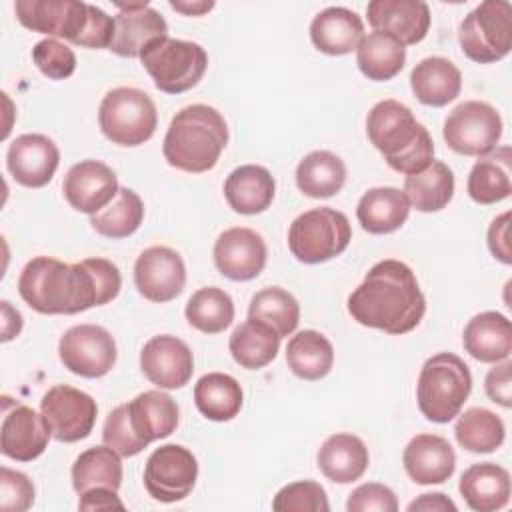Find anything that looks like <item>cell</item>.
Returning a JSON list of instances; mask_svg holds the SVG:
<instances>
[{"instance_id": "1", "label": "cell", "mask_w": 512, "mask_h": 512, "mask_svg": "<svg viewBox=\"0 0 512 512\" xmlns=\"http://www.w3.org/2000/svg\"><path fill=\"white\" fill-rule=\"evenodd\" d=\"M122 288V276L106 258H86L66 264L52 256H36L20 272L18 292L40 314H78L112 302Z\"/></svg>"}, {"instance_id": "2", "label": "cell", "mask_w": 512, "mask_h": 512, "mask_svg": "<svg viewBox=\"0 0 512 512\" xmlns=\"http://www.w3.org/2000/svg\"><path fill=\"white\" fill-rule=\"evenodd\" d=\"M350 316L386 334H406L414 330L426 312V298L412 268L400 260L376 262L362 284L348 296Z\"/></svg>"}, {"instance_id": "3", "label": "cell", "mask_w": 512, "mask_h": 512, "mask_svg": "<svg viewBox=\"0 0 512 512\" xmlns=\"http://www.w3.org/2000/svg\"><path fill=\"white\" fill-rule=\"evenodd\" d=\"M366 134L386 164L400 174H418L434 160L430 132L398 100H380L370 108Z\"/></svg>"}, {"instance_id": "4", "label": "cell", "mask_w": 512, "mask_h": 512, "mask_svg": "<svg viewBox=\"0 0 512 512\" xmlns=\"http://www.w3.org/2000/svg\"><path fill=\"white\" fill-rule=\"evenodd\" d=\"M226 144L224 116L208 104H192L174 114L162 142V154L172 168L202 174L216 166Z\"/></svg>"}, {"instance_id": "5", "label": "cell", "mask_w": 512, "mask_h": 512, "mask_svg": "<svg viewBox=\"0 0 512 512\" xmlns=\"http://www.w3.org/2000/svg\"><path fill=\"white\" fill-rule=\"evenodd\" d=\"M472 390L468 364L452 354L438 352L430 356L418 374L416 400L422 416L436 424L454 420Z\"/></svg>"}, {"instance_id": "6", "label": "cell", "mask_w": 512, "mask_h": 512, "mask_svg": "<svg viewBox=\"0 0 512 512\" xmlns=\"http://www.w3.org/2000/svg\"><path fill=\"white\" fill-rule=\"evenodd\" d=\"M352 240L344 212L320 206L302 212L288 228V248L298 262L320 264L340 256Z\"/></svg>"}, {"instance_id": "7", "label": "cell", "mask_w": 512, "mask_h": 512, "mask_svg": "<svg viewBox=\"0 0 512 512\" xmlns=\"http://www.w3.org/2000/svg\"><path fill=\"white\" fill-rule=\"evenodd\" d=\"M140 62L160 92L182 94L202 80L208 68V54L196 42L166 36L148 44L140 54Z\"/></svg>"}, {"instance_id": "8", "label": "cell", "mask_w": 512, "mask_h": 512, "mask_svg": "<svg viewBox=\"0 0 512 512\" xmlns=\"http://www.w3.org/2000/svg\"><path fill=\"white\" fill-rule=\"evenodd\" d=\"M98 124L112 144L140 146L154 136L158 112L144 90L120 86L102 98Z\"/></svg>"}, {"instance_id": "9", "label": "cell", "mask_w": 512, "mask_h": 512, "mask_svg": "<svg viewBox=\"0 0 512 512\" xmlns=\"http://www.w3.org/2000/svg\"><path fill=\"white\" fill-rule=\"evenodd\" d=\"M458 42L462 52L478 62L490 64L508 56L512 48V6L506 0L478 4L460 24Z\"/></svg>"}, {"instance_id": "10", "label": "cell", "mask_w": 512, "mask_h": 512, "mask_svg": "<svg viewBox=\"0 0 512 512\" xmlns=\"http://www.w3.org/2000/svg\"><path fill=\"white\" fill-rule=\"evenodd\" d=\"M442 136L454 152L480 158L500 142L502 118L488 102L466 100L446 116Z\"/></svg>"}, {"instance_id": "11", "label": "cell", "mask_w": 512, "mask_h": 512, "mask_svg": "<svg viewBox=\"0 0 512 512\" xmlns=\"http://www.w3.org/2000/svg\"><path fill=\"white\" fill-rule=\"evenodd\" d=\"M58 356L64 368L82 378H102L116 364V342L98 324L68 328L58 342Z\"/></svg>"}, {"instance_id": "12", "label": "cell", "mask_w": 512, "mask_h": 512, "mask_svg": "<svg viewBox=\"0 0 512 512\" xmlns=\"http://www.w3.org/2000/svg\"><path fill=\"white\" fill-rule=\"evenodd\" d=\"M198 478L196 456L180 444L156 448L144 466V488L158 502L184 500Z\"/></svg>"}, {"instance_id": "13", "label": "cell", "mask_w": 512, "mask_h": 512, "mask_svg": "<svg viewBox=\"0 0 512 512\" xmlns=\"http://www.w3.org/2000/svg\"><path fill=\"white\" fill-rule=\"evenodd\" d=\"M40 412L58 442L84 440L96 422V400L68 384H56L40 400Z\"/></svg>"}, {"instance_id": "14", "label": "cell", "mask_w": 512, "mask_h": 512, "mask_svg": "<svg viewBox=\"0 0 512 512\" xmlns=\"http://www.w3.org/2000/svg\"><path fill=\"white\" fill-rule=\"evenodd\" d=\"M14 12L24 28L64 38L76 46L90 20V4L78 0H16Z\"/></svg>"}, {"instance_id": "15", "label": "cell", "mask_w": 512, "mask_h": 512, "mask_svg": "<svg viewBox=\"0 0 512 512\" xmlns=\"http://www.w3.org/2000/svg\"><path fill=\"white\" fill-rule=\"evenodd\" d=\"M134 284L150 302L174 300L186 284V266L182 256L168 246L146 248L134 264Z\"/></svg>"}, {"instance_id": "16", "label": "cell", "mask_w": 512, "mask_h": 512, "mask_svg": "<svg viewBox=\"0 0 512 512\" xmlns=\"http://www.w3.org/2000/svg\"><path fill=\"white\" fill-rule=\"evenodd\" d=\"M50 436L42 412L38 414L34 408L10 402V398L4 396V418L0 426V450L4 456L30 462L48 448Z\"/></svg>"}, {"instance_id": "17", "label": "cell", "mask_w": 512, "mask_h": 512, "mask_svg": "<svg viewBox=\"0 0 512 512\" xmlns=\"http://www.w3.org/2000/svg\"><path fill=\"white\" fill-rule=\"evenodd\" d=\"M140 368L154 386L176 390L190 382L194 356L184 340L172 334H158L144 344L140 352Z\"/></svg>"}, {"instance_id": "18", "label": "cell", "mask_w": 512, "mask_h": 512, "mask_svg": "<svg viewBox=\"0 0 512 512\" xmlns=\"http://www.w3.org/2000/svg\"><path fill=\"white\" fill-rule=\"evenodd\" d=\"M212 256L222 276L236 282H246L264 270L268 250L258 232L236 226L224 230L216 238Z\"/></svg>"}, {"instance_id": "19", "label": "cell", "mask_w": 512, "mask_h": 512, "mask_svg": "<svg viewBox=\"0 0 512 512\" xmlns=\"http://www.w3.org/2000/svg\"><path fill=\"white\" fill-rule=\"evenodd\" d=\"M120 10L114 16V38L108 50L124 58H140L154 40L168 36V24L162 14L146 2H116Z\"/></svg>"}, {"instance_id": "20", "label": "cell", "mask_w": 512, "mask_h": 512, "mask_svg": "<svg viewBox=\"0 0 512 512\" xmlns=\"http://www.w3.org/2000/svg\"><path fill=\"white\" fill-rule=\"evenodd\" d=\"M60 164V150L44 134H22L12 140L6 152V166L12 178L26 188L46 186Z\"/></svg>"}, {"instance_id": "21", "label": "cell", "mask_w": 512, "mask_h": 512, "mask_svg": "<svg viewBox=\"0 0 512 512\" xmlns=\"http://www.w3.org/2000/svg\"><path fill=\"white\" fill-rule=\"evenodd\" d=\"M118 178L110 166L98 160L74 164L62 182L66 202L84 214L100 212L118 192Z\"/></svg>"}, {"instance_id": "22", "label": "cell", "mask_w": 512, "mask_h": 512, "mask_svg": "<svg viewBox=\"0 0 512 512\" xmlns=\"http://www.w3.org/2000/svg\"><path fill=\"white\" fill-rule=\"evenodd\" d=\"M366 16L376 32L390 34L402 46L422 42L430 28V8L422 0H372Z\"/></svg>"}, {"instance_id": "23", "label": "cell", "mask_w": 512, "mask_h": 512, "mask_svg": "<svg viewBox=\"0 0 512 512\" xmlns=\"http://www.w3.org/2000/svg\"><path fill=\"white\" fill-rule=\"evenodd\" d=\"M402 464L416 484H442L454 474L456 454L446 438L416 434L404 448Z\"/></svg>"}, {"instance_id": "24", "label": "cell", "mask_w": 512, "mask_h": 512, "mask_svg": "<svg viewBox=\"0 0 512 512\" xmlns=\"http://www.w3.org/2000/svg\"><path fill=\"white\" fill-rule=\"evenodd\" d=\"M364 38L362 18L344 6L320 10L310 24L312 44L328 56H344L358 48Z\"/></svg>"}, {"instance_id": "25", "label": "cell", "mask_w": 512, "mask_h": 512, "mask_svg": "<svg viewBox=\"0 0 512 512\" xmlns=\"http://www.w3.org/2000/svg\"><path fill=\"white\" fill-rule=\"evenodd\" d=\"M464 350L478 362L496 364L508 360L512 352L510 320L494 310H486L468 320L462 334Z\"/></svg>"}, {"instance_id": "26", "label": "cell", "mask_w": 512, "mask_h": 512, "mask_svg": "<svg viewBox=\"0 0 512 512\" xmlns=\"http://www.w3.org/2000/svg\"><path fill=\"white\" fill-rule=\"evenodd\" d=\"M276 192L272 174L258 164H244L234 168L224 180V198L228 206L238 214H260L264 212Z\"/></svg>"}, {"instance_id": "27", "label": "cell", "mask_w": 512, "mask_h": 512, "mask_svg": "<svg viewBox=\"0 0 512 512\" xmlns=\"http://www.w3.org/2000/svg\"><path fill=\"white\" fill-rule=\"evenodd\" d=\"M316 462L328 480L336 484H350L362 478L368 468L370 454L358 436L338 432L322 442Z\"/></svg>"}, {"instance_id": "28", "label": "cell", "mask_w": 512, "mask_h": 512, "mask_svg": "<svg viewBox=\"0 0 512 512\" xmlns=\"http://www.w3.org/2000/svg\"><path fill=\"white\" fill-rule=\"evenodd\" d=\"M458 490L472 510L494 512L510 500V474L494 462L472 464L460 476Z\"/></svg>"}, {"instance_id": "29", "label": "cell", "mask_w": 512, "mask_h": 512, "mask_svg": "<svg viewBox=\"0 0 512 512\" xmlns=\"http://www.w3.org/2000/svg\"><path fill=\"white\" fill-rule=\"evenodd\" d=\"M410 88L422 104L440 108L458 98L462 90V74L448 58L430 56L412 68Z\"/></svg>"}, {"instance_id": "30", "label": "cell", "mask_w": 512, "mask_h": 512, "mask_svg": "<svg viewBox=\"0 0 512 512\" xmlns=\"http://www.w3.org/2000/svg\"><path fill=\"white\" fill-rule=\"evenodd\" d=\"M410 216V202L404 190L394 186L370 188L356 206L360 226L370 234L396 232Z\"/></svg>"}, {"instance_id": "31", "label": "cell", "mask_w": 512, "mask_h": 512, "mask_svg": "<svg viewBox=\"0 0 512 512\" xmlns=\"http://www.w3.org/2000/svg\"><path fill=\"white\" fill-rule=\"evenodd\" d=\"M134 432L146 444L168 438L178 426V404L166 392L146 390L126 402Z\"/></svg>"}, {"instance_id": "32", "label": "cell", "mask_w": 512, "mask_h": 512, "mask_svg": "<svg viewBox=\"0 0 512 512\" xmlns=\"http://www.w3.org/2000/svg\"><path fill=\"white\" fill-rule=\"evenodd\" d=\"M468 196L478 204H496L512 194V152L496 148L474 162L468 174Z\"/></svg>"}, {"instance_id": "33", "label": "cell", "mask_w": 512, "mask_h": 512, "mask_svg": "<svg viewBox=\"0 0 512 512\" xmlns=\"http://www.w3.org/2000/svg\"><path fill=\"white\" fill-rule=\"evenodd\" d=\"M280 348V334L254 318L244 320L234 328L228 340V350L236 364L246 370H258L268 366Z\"/></svg>"}, {"instance_id": "34", "label": "cell", "mask_w": 512, "mask_h": 512, "mask_svg": "<svg viewBox=\"0 0 512 512\" xmlns=\"http://www.w3.org/2000/svg\"><path fill=\"white\" fill-rule=\"evenodd\" d=\"M244 402L238 380L224 372H208L194 384V404L212 422H228L238 416Z\"/></svg>"}, {"instance_id": "35", "label": "cell", "mask_w": 512, "mask_h": 512, "mask_svg": "<svg viewBox=\"0 0 512 512\" xmlns=\"http://www.w3.org/2000/svg\"><path fill=\"white\" fill-rule=\"evenodd\" d=\"M344 182L346 166L328 150H314L296 166V184L308 198H330L342 190Z\"/></svg>"}, {"instance_id": "36", "label": "cell", "mask_w": 512, "mask_h": 512, "mask_svg": "<svg viewBox=\"0 0 512 512\" xmlns=\"http://www.w3.org/2000/svg\"><path fill=\"white\" fill-rule=\"evenodd\" d=\"M360 72L374 82H386L398 76L406 64V48L386 32H370L356 48Z\"/></svg>"}, {"instance_id": "37", "label": "cell", "mask_w": 512, "mask_h": 512, "mask_svg": "<svg viewBox=\"0 0 512 512\" xmlns=\"http://www.w3.org/2000/svg\"><path fill=\"white\" fill-rule=\"evenodd\" d=\"M404 194L416 210L438 212L454 196V174L444 162L432 160L422 172L406 176Z\"/></svg>"}, {"instance_id": "38", "label": "cell", "mask_w": 512, "mask_h": 512, "mask_svg": "<svg viewBox=\"0 0 512 512\" xmlns=\"http://www.w3.org/2000/svg\"><path fill=\"white\" fill-rule=\"evenodd\" d=\"M286 362L298 378L320 380L332 370L334 348L324 334L316 330H302L288 340Z\"/></svg>"}, {"instance_id": "39", "label": "cell", "mask_w": 512, "mask_h": 512, "mask_svg": "<svg viewBox=\"0 0 512 512\" xmlns=\"http://www.w3.org/2000/svg\"><path fill=\"white\" fill-rule=\"evenodd\" d=\"M122 484L120 454L110 446H92L72 464V486L80 494L94 488L118 490Z\"/></svg>"}, {"instance_id": "40", "label": "cell", "mask_w": 512, "mask_h": 512, "mask_svg": "<svg viewBox=\"0 0 512 512\" xmlns=\"http://www.w3.org/2000/svg\"><path fill=\"white\" fill-rule=\"evenodd\" d=\"M144 220L142 198L126 186H120L116 196L96 214L90 216L92 228L112 240L132 236Z\"/></svg>"}, {"instance_id": "41", "label": "cell", "mask_w": 512, "mask_h": 512, "mask_svg": "<svg viewBox=\"0 0 512 512\" xmlns=\"http://www.w3.org/2000/svg\"><path fill=\"white\" fill-rule=\"evenodd\" d=\"M458 444L474 454H488L502 446L506 428L500 416L486 408H468L458 416L454 426Z\"/></svg>"}, {"instance_id": "42", "label": "cell", "mask_w": 512, "mask_h": 512, "mask_svg": "<svg viewBox=\"0 0 512 512\" xmlns=\"http://www.w3.org/2000/svg\"><path fill=\"white\" fill-rule=\"evenodd\" d=\"M184 314L192 328L204 334H220L234 320V302L222 288L206 286L190 296Z\"/></svg>"}, {"instance_id": "43", "label": "cell", "mask_w": 512, "mask_h": 512, "mask_svg": "<svg viewBox=\"0 0 512 512\" xmlns=\"http://www.w3.org/2000/svg\"><path fill=\"white\" fill-rule=\"evenodd\" d=\"M248 318L272 326L280 338H284L290 336L300 322V304L288 290L280 286H268L252 296Z\"/></svg>"}, {"instance_id": "44", "label": "cell", "mask_w": 512, "mask_h": 512, "mask_svg": "<svg viewBox=\"0 0 512 512\" xmlns=\"http://www.w3.org/2000/svg\"><path fill=\"white\" fill-rule=\"evenodd\" d=\"M276 512H328L326 490L314 480H298L280 488L272 500Z\"/></svg>"}, {"instance_id": "45", "label": "cell", "mask_w": 512, "mask_h": 512, "mask_svg": "<svg viewBox=\"0 0 512 512\" xmlns=\"http://www.w3.org/2000/svg\"><path fill=\"white\" fill-rule=\"evenodd\" d=\"M102 442L116 450L122 458H130L140 454L148 444L140 440V436L134 432L130 416H128V406L120 404L116 406L104 422L102 428Z\"/></svg>"}, {"instance_id": "46", "label": "cell", "mask_w": 512, "mask_h": 512, "mask_svg": "<svg viewBox=\"0 0 512 512\" xmlns=\"http://www.w3.org/2000/svg\"><path fill=\"white\" fill-rule=\"evenodd\" d=\"M32 60L36 68L50 80H64L76 70V54L70 46L56 38H44L34 44Z\"/></svg>"}, {"instance_id": "47", "label": "cell", "mask_w": 512, "mask_h": 512, "mask_svg": "<svg viewBox=\"0 0 512 512\" xmlns=\"http://www.w3.org/2000/svg\"><path fill=\"white\" fill-rule=\"evenodd\" d=\"M34 504V484L18 470L0 468V508L4 512H24Z\"/></svg>"}, {"instance_id": "48", "label": "cell", "mask_w": 512, "mask_h": 512, "mask_svg": "<svg viewBox=\"0 0 512 512\" xmlns=\"http://www.w3.org/2000/svg\"><path fill=\"white\" fill-rule=\"evenodd\" d=\"M348 512H396V494L378 482H368L354 488L346 502Z\"/></svg>"}, {"instance_id": "49", "label": "cell", "mask_w": 512, "mask_h": 512, "mask_svg": "<svg viewBox=\"0 0 512 512\" xmlns=\"http://www.w3.org/2000/svg\"><path fill=\"white\" fill-rule=\"evenodd\" d=\"M484 388L488 398L494 404H500L502 408H510L512 406V362L510 360H502L500 364L496 362V366L490 368V372L486 374Z\"/></svg>"}, {"instance_id": "50", "label": "cell", "mask_w": 512, "mask_h": 512, "mask_svg": "<svg viewBox=\"0 0 512 512\" xmlns=\"http://www.w3.org/2000/svg\"><path fill=\"white\" fill-rule=\"evenodd\" d=\"M510 212L500 214L498 218L492 220L488 228V248L496 260L502 264L512 262V252H510Z\"/></svg>"}, {"instance_id": "51", "label": "cell", "mask_w": 512, "mask_h": 512, "mask_svg": "<svg viewBox=\"0 0 512 512\" xmlns=\"http://www.w3.org/2000/svg\"><path fill=\"white\" fill-rule=\"evenodd\" d=\"M112 488H94L80 494L78 508L84 512H100V510H124L122 500Z\"/></svg>"}, {"instance_id": "52", "label": "cell", "mask_w": 512, "mask_h": 512, "mask_svg": "<svg viewBox=\"0 0 512 512\" xmlns=\"http://www.w3.org/2000/svg\"><path fill=\"white\" fill-rule=\"evenodd\" d=\"M456 512V504L442 492H432V494H420L416 500L408 504V512Z\"/></svg>"}, {"instance_id": "53", "label": "cell", "mask_w": 512, "mask_h": 512, "mask_svg": "<svg viewBox=\"0 0 512 512\" xmlns=\"http://www.w3.org/2000/svg\"><path fill=\"white\" fill-rule=\"evenodd\" d=\"M2 308V342L12 340L22 330V314L10 306L8 300L0 302Z\"/></svg>"}, {"instance_id": "54", "label": "cell", "mask_w": 512, "mask_h": 512, "mask_svg": "<svg viewBox=\"0 0 512 512\" xmlns=\"http://www.w3.org/2000/svg\"><path fill=\"white\" fill-rule=\"evenodd\" d=\"M170 8L182 12L186 16H202L204 12L214 8V2H170Z\"/></svg>"}]
</instances>
